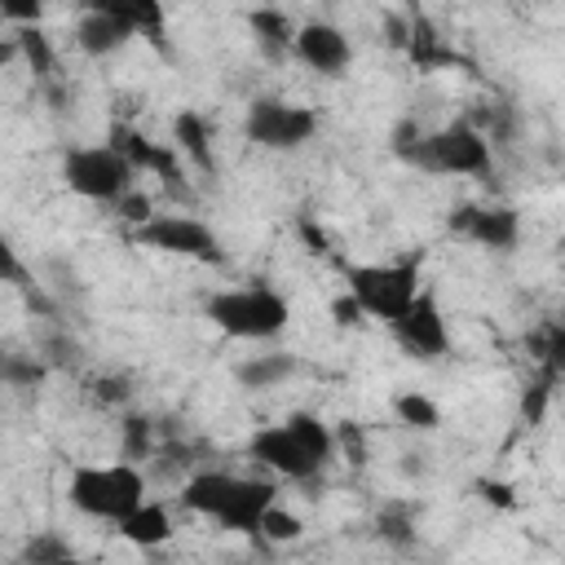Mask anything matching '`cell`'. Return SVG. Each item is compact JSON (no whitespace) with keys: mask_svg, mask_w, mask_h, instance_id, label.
Here are the masks:
<instances>
[{"mask_svg":"<svg viewBox=\"0 0 565 565\" xmlns=\"http://www.w3.org/2000/svg\"><path fill=\"white\" fill-rule=\"evenodd\" d=\"M247 450H252V459L265 463L269 472L287 477V481H309L313 472H322V468L331 463L335 437H331V428H327L318 415L296 411V415H287L282 424H269V428L252 433Z\"/></svg>","mask_w":565,"mask_h":565,"instance_id":"cell-1","label":"cell"},{"mask_svg":"<svg viewBox=\"0 0 565 565\" xmlns=\"http://www.w3.org/2000/svg\"><path fill=\"white\" fill-rule=\"evenodd\" d=\"M181 503L199 516L221 521L225 530L260 534V516L274 503V486L252 481V477H230V472H199V477L185 481Z\"/></svg>","mask_w":565,"mask_h":565,"instance_id":"cell-2","label":"cell"},{"mask_svg":"<svg viewBox=\"0 0 565 565\" xmlns=\"http://www.w3.org/2000/svg\"><path fill=\"white\" fill-rule=\"evenodd\" d=\"M71 503L93 516V521H124L128 512H137L146 499V477L132 468V459L124 463H106V468H75L66 481Z\"/></svg>","mask_w":565,"mask_h":565,"instance_id":"cell-3","label":"cell"},{"mask_svg":"<svg viewBox=\"0 0 565 565\" xmlns=\"http://www.w3.org/2000/svg\"><path fill=\"white\" fill-rule=\"evenodd\" d=\"M397 154L406 163H415L424 172H441V177H486L490 172V141L463 119H455L437 132H419Z\"/></svg>","mask_w":565,"mask_h":565,"instance_id":"cell-4","label":"cell"},{"mask_svg":"<svg viewBox=\"0 0 565 565\" xmlns=\"http://www.w3.org/2000/svg\"><path fill=\"white\" fill-rule=\"evenodd\" d=\"M419 274H424V252H411V256L384 260V265H353L349 291L358 296L362 313H371L380 322H397L419 296Z\"/></svg>","mask_w":565,"mask_h":565,"instance_id":"cell-5","label":"cell"},{"mask_svg":"<svg viewBox=\"0 0 565 565\" xmlns=\"http://www.w3.org/2000/svg\"><path fill=\"white\" fill-rule=\"evenodd\" d=\"M203 309H207V318H212L225 335H234V340H269V335H278V331L287 327V318H291L287 300H282L278 291H269V287L216 291Z\"/></svg>","mask_w":565,"mask_h":565,"instance_id":"cell-6","label":"cell"},{"mask_svg":"<svg viewBox=\"0 0 565 565\" xmlns=\"http://www.w3.org/2000/svg\"><path fill=\"white\" fill-rule=\"evenodd\" d=\"M132 172H137V168L128 163V154L115 150L110 141H106V146L66 150V159H62V181H66L75 194L93 199V203H119V199L128 194V185H132Z\"/></svg>","mask_w":565,"mask_h":565,"instance_id":"cell-7","label":"cell"},{"mask_svg":"<svg viewBox=\"0 0 565 565\" xmlns=\"http://www.w3.org/2000/svg\"><path fill=\"white\" fill-rule=\"evenodd\" d=\"M132 238H137L141 247H154V252H168V256H185V260H203V265H221V260H225L221 238H216L203 221H194V216H185V212L150 216V221H141V225L132 230Z\"/></svg>","mask_w":565,"mask_h":565,"instance_id":"cell-8","label":"cell"},{"mask_svg":"<svg viewBox=\"0 0 565 565\" xmlns=\"http://www.w3.org/2000/svg\"><path fill=\"white\" fill-rule=\"evenodd\" d=\"M243 132H247V141H256L265 150H296L318 132V115L296 102L256 97L243 115Z\"/></svg>","mask_w":565,"mask_h":565,"instance_id":"cell-9","label":"cell"},{"mask_svg":"<svg viewBox=\"0 0 565 565\" xmlns=\"http://www.w3.org/2000/svg\"><path fill=\"white\" fill-rule=\"evenodd\" d=\"M110 146H115V150H124L132 168L154 172L172 199H181V203H190V199H194V194H190V181H185V172H181V163H177V154H181L177 146H154L150 137H141V132H137V128H128V124H115V128H110Z\"/></svg>","mask_w":565,"mask_h":565,"instance_id":"cell-10","label":"cell"},{"mask_svg":"<svg viewBox=\"0 0 565 565\" xmlns=\"http://www.w3.org/2000/svg\"><path fill=\"white\" fill-rule=\"evenodd\" d=\"M388 327H393L397 344H402L411 358H419V362H433V358H441V353L450 349V331H446V318H441L433 291H419L415 305H411L397 322H388Z\"/></svg>","mask_w":565,"mask_h":565,"instance_id":"cell-11","label":"cell"},{"mask_svg":"<svg viewBox=\"0 0 565 565\" xmlns=\"http://www.w3.org/2000/svg\"><path fill=\"white\" fill-rule=\"evenodd\" d=\"M450 234H463L490 252H512L516 238H521V216L512 207H477V203H463L450 212Z\"/></svg>","mask_w":565,"mask_h":565,"instance_id":"cell-12","label":"cell"},{"mask_svg":"<svg viewBox=\"0 0 565 565\" xmlns=\"http://www.w3.org/2000/svg\"><path fill=\"white\" fill-rule=\"evenodd\" d=\"M296 57H300L309 71H318V75H340V71L349 66V57H353V44H349V35H344L340 26H331V22H305V26L296 31Z\"/></svg>","mask_w":565,"mask_h":565,"instance_id":"cell-13","label":"cell"},{"mask_svg":"<svg viewBox=\"0 0 565 565\" xmlns=\"http://www.w3.org/2000/svg\"><path fill=\"white\" fill-rule=\"evenodd\" d=\"M132 35H137V31H132L124 18L102 13V9H84L79 26H75V44H79L88 57H110V53H119Z\"/></svg>","mask_w":565,"mask_h":565,"instance_id":"cell-14","label":"cell"},{"mask_svg":"<svg viewBox=\"0 0 565 565\" xmlns=\"http://www.w3.org/2000/svg\"><path fill=\"white\" fill-rule=\"evenodd\" d=\"M172 146L199 168V172H216V159H212V132H207V124H203V115H194V110H181L177 119H172Z\"/></svg>","mask_w":565,"mask_h":565,"instance_id":"cell-15","label":"cell"},{"mask_svg":"<svg viewBox=\"0 0 565 565\" xmlns=\"http://www.w3.org/2000/svg\"><path fill=\"white\" fill-rule=\"evenodd\" d=\"M84 9L115 13V18H124L137 35H150V40L163 35V0H84Z\"/></svg>","mask_w":565,"mask_h":565,"instance_id":"cell-16","label":"cell"},{"mask_svg":"<svg viewBox=\"0 0 565 565\" xmlns=\"http://www.w3.org/2000/svg\"><path fill=\"white\" fill-rule=\"evenodd\" d=\"M119 534H124L128 543H137V547H159V543H168V534H172L168 508H163V503H141L137 512H128V516L119 521Z\"/></svg>","mask_w":565,"mask_h":565,"instance_id":"cell-17","label":"cell"},{"mask_svg":"<svg viewBox=\"0 0 565 565\" xmlns=\"http://www.w3.org/2000/svg\"><path fill=\"white\" fill-rule=\"evenodd\" d=\"M247 26L256 31V40H260L269 53L296 49V31H300V26H291V18H287L278 4H260V9H252V13H247Z\"/></svg>","mask_w":565,"mask_h":565,"instance_id":"cell-18","label":"cell"},{"mask_svg":"<svg viewBox=\"0 0 565 565\" xmlns=\"http://www.w3.org/2000/svg\"><path fill=\"white\" fill-rule=\"evenodd\" d=\"M291 371H296V358H287V353H260V358H247L234 375H238L243 388H274V384H282Z\"/></svg>","mask_w":565,"mask_h":565,"instance_id":"cell-19","label":"cell"},{"mask_svg":"<svg viewBox=\"0 0 565 565\" xmlns=\"http://www.w3.org/2000/svg\"><path fill=\"white\" fill-rule=\"evenodd\" d=\"M530 349H534V358L543 362V371L552 380H565V322H547L543 331H534Z\"/></svg>","mask_w":565,"mask_h":565,"instance_id":"cell-20","label":"cell"},{"mask_svg":"<svg viewBox=\"0 0 565 565\" xmlns=\"http://www.w3.org/2000/svg\"><path fill=\"white\" fill-rule=\"evenodd\" d=\"M18 53L26 57V66L35 71V75H53V66H57V57H53V44H49V35L31 22V26H18Z\"/></svg>","mask_w":565,"mask_h":565,"instance_id":"cell-21","label":"cell"},{"mask_svg":"<svg viewBox=\"0 0 565 565\" xmlns=\"http://www.w3.org/2000/svg\"><path fill=\"white\" fill-rule=\"evenodd\" d=\"M393 411H397V419H402V424L424 428V433H433V428L441 424L437 402H433V397H424V393H397V397H393Z\"/></svg>","mask_w":565,"mask_h":565,"instance_id":"cell-22","label":"cell"},{"mask_svg":"<svg viewBox=\"0 0 565 565\" xmlns=\"http://www.w3.org/2000/svg\"><path fill=\"white\" fill-rule=\"evenodd\" d=\"M0 375L9 388H35L44 380V362L35 353H4L0 358Z\"/></svg>","mask_w":565,"mask_h":565,"instance_id":"cell-23","label":"cell"},{"mask_svg":"<svg viewBox=\"0 0 565 565\" xmlns=\"http://www.w3.org/2000/svg\"><path fill=\"white\" fill-rule=\"evenodd\" d=\"M71 556H75L71 543L57 539V534H35V539H26V547H22V565H62V561H71Z\"/></svg>","mask_w":565,"mask_h":565,"instance_id":"cell-24","label":"cell"},{"mask_svg":"<svg viewBox=\"0 0 565 565\" xmlns=\"http://www.w3.org/2000/svg\"><path fill=\"white\" fill-rule=\"evenodd\" d=\"M260 534H265L269 543H296V539L305 534V525H300V516H296V512H287V508L269 503V508H265V516H260Z\"/></svg>","mask_w":565,"mask_h":565,"instance_id":"cell-25","label":"cell"},{"mask_svg":"<svg viewBox=\"0 0 565 565\" xmlns=\"http://www.w3.org/2000/svg\"><path fill=\"white\" fill-rule=\"evenodd\" d=\"M375 530H380V539H388V543H411V539H415V534H411V508L388 503V508L380 512Z\"/></svg>","mask_w":565,"mask_h":565,"instance_id":"cell-26","label":"cell"},{"mask_svg":"<svg viewBox=\"0 0 565 565\" xmlns=\"http://www.w3.org/2000/svg\"><path fill=\"white\" fill-rule=\"evenodd\" d=\"M150 455V419L128 415L124 419V459H146Z\"/></svg>","mask_w":565,"mask_h":565,"instance_id":"cell-27","label":"cell"},{"mask_svg":"<svg viewBox=\"0 0 565 565\" xmlns=\"http://www.w3.org/2000/svg\"><path fill=\"white\" fill-rule=\"evenodd\" d=\"M0 13H4L9 22H18V26H31V22H40L44 0H0Z\"/></svg>","mask_w":565,"mask_h":565,"instance_id":"cell-28","label":"cell"},{"mask_svg":"<svg viewBox=\"0 0 565 565\" xmlns=\"http://www.w3.org/2000/svg\"><path fill=\"white\" fill-rule=\"evenodd\" d=\"M547 384H552V375H547V380H539L534 388H525V397H521V415H525L530 424H539V419H543V406H547V393H552Z\"/></svg>","mask_w":565,"mask_h":565,"instance_id":"cell-29","label":"cell"},{"mask_svg":"<svg viewBox=\"0 0 565 565\" xmlns=\"http://www.w3.org/2000/svg\"><path fill=\"white\" fill-rule=\"evenodd\" d=\"M119 216L132 221V225H141V221H150L154 212H150V199H146V194H132V190H128V194L119 199Z\"/></svg>","mask_w":565,"mask_h":565,"instance_id":"cell-30","label":"cell"},{"mask_svg":"<svg viewBox=\"0 0 565 565\" xmlns=\"http://www.w3.org/2000/svg\"><path fill=\"white\" fill-rule=\"evenodd\" d=\"M331 318H335L340 327H349V322H358V318H362V305H358V296L349 291V296H340V300H331Z\"/></svg>","mask_w":565,"mask_h":565,"instance_id":"cell-31","label":"cell"},{"mask_svg":"<svg viewBox=\"0 0 565 565\" xmlns=\"http://www.w3.org/2000/svg\"><path fill=\"white\" fill-rule=\"evenodd\" d=\"M481 494L490 499V503H499V508H512L516 499H512V486H503V481H481Z\"/></svg>","mask_w":565,"mask_h":565,"instance_id":"cell-32","label":"cell"},{"mask_svg":"<svg viewBox=\"0 0 565 565\" xmlns=\"http://www.w3.org/2000/svg\"><path fill=\"white\" fill-rule=\"evenodd\" d=\"M300 234H305V243H309L313 252H327V234H322V230H318V225H313L309 216L300 221Z\"/></svg>","mask_w":565,"mask_h":565,"instance_id":"cell-33","label":"cell"},{"mask_svg":"<svg viewBox=\"0 0 565 565\" xmlns=\"http://www.w3.org/2000/svg\"><path fill=\"white\" fill-rule=\"evenodd\" d=\"M97 397L102 402H119V397H128V388H124V380H102L97 384Z\"/></svg>","mask_w":565,"mask_h":565,"instance_id":"cell-34","label":"cell"}]
</instances>
